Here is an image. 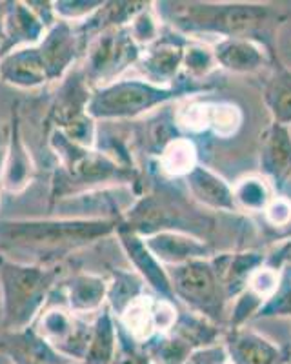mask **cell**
<instances>
[{
  "label": "cell",
  "mask_w": 291,
  "mask_h": 364,
  "mask_svg": "<svg viewBox=\"0 0 291 364\" xmlns=\"http://www.w3.org/2000/svg\"><path fill=\"white\" fill-rule=\"evenodd\" d=\"M164 28L192 41L204 35L222 38H246L266 48L277 57L275 42L286 24L287 13L268 2H200V0H160L151 2Z\"/></svg>",
  "instance_id": "cell-1"
},
{
  "label": "cell",
  "mask_w": 291,
  "mask_h": 364,
  "mask_svg": "<svg viewBox=\"0 0 291 364\" xmlns=\"http://www.w3.org/2000/svg\"><path fill=\"white\" fill-rule=\"evenodd\" d=\"M121 219H0V255L26 264H62L73 253L115 235Z\"/></svg>",
  "instance_id": "cell-2"
},
{
  "label": "cell",
  "mask_w": 291,
  "mask_h": 364,
  "mask_svg": "<svg viewBox=\"0 0 291 364\" xmlns=\"http://www.w3.org/2000/svg\"><path fill=\"white\" fill-rule=\"evenodd\" d=\"M48 146L57 159L51 178L50 206L108 188L128 186L144 193V173L138 166H126L97 148L67 141L57 129L48 132Z\"/></svg>",
  "instance_id": "cell-3"
},
{
  "label": "cell",
  "mask_w": 291,
  "mask_h": 364,
  "mask_svg": "<svg viewBox=\"0 0 291 364\" xmlns=\"http://www.w3.org/2000/svg\"><path fill=\"white\" fill-rule=\"evenodd\" d=\"M215 90V84L193 82L180 73L177 82L170 87L157 86L146 79H119L115 82L93 90L89 100V115L97 122H122L133 120L166 108L173 102L195 97L200 93H208Z\"/></svg>",
  "instance_id": "cell-4"
},
{
  "label": "cell",
  "mask_w": 291,
  "mask_h": 364,
  "mask_svg": "<svg viewBox=\"0 0 291 364\" xmlns=\"http://www.w3.org/2000/svg\"><path fill=\"white\" fill-rule=\"evenodd\" d=\"M62 279V264H26L0 255L2 331H21L31 326Z\"/></svg>",
  "instance_id": "cell-5"
},
{
  "label": "cell",
  "mask_w": 291,
  "mask_h": 364,
  "mask_svg": "<svg viewBox=\"0 0 291 364\" xmlns=\"http://www.w3.org/2000/svg\"><path fill=\"white\" fill-rule=\"evenodd\" d=\"M212 223L208 217L190 213V206L166 184L142 193L121 219V226L141 237L158 232H184L195 235V228Z\"/></svg>",
  "instance_id": "cell-6"
},
{
  "label": "cell",
  "mask_w": 291,
  "mask_h": 364,
  "mask_svg": "<svg viewBox=\"0 0 291 364\" xmlns=\"http://www.w3.org/2000/svg\"><path fill=\"white\" fill-rule=\"evenodd\" d=\"M93 87L79 66L60 82L46 115V132L57 129L67 141L84 148H97L99 122L89 115Z\"/></svg>",
  "instance_id": "cell-7"
},
{
  "label": "cell",
  "mask_w": 291,
  "mask_h": 364,
  "mask_svg": "<svg viewBox=\"0 0 291 364\" xmlns=\"http://www.w3.org/2000/svg\"><path fill=\"white\" fill-rule=\"evenodd\" d=\"M168 273L177 302H182L186 310L202 315L219 326L224 324L229 301L213 257L173 266L168 268Z\"/></svg>",
  "instance_id": "cell-8"
},
{
  "label": "cell",
  "mask_w": 291,
  "mask_h": 364,
  "mask_svg": "<svg viewBox=\"0 0 291 364\" xmlns=\"http://www.w3.org/2000/svg\"><path fill=\"white\" fill-rule=\"evenodd\" d=\"M142 48L133 41L128 26L106 29L87 42L82 53V70L87 84L93 90L115 82L137 66Z\"/></svg>",
  "instance_id": "cell-9"
},
{
  "label": "cell",
  "mask_w": 291,
  "mask_h": 364,
  "mask_svg": "<svg viewBox=\"0 0 291 364\" xmlns=\"http://www.w3.org/2000/svg\"><path fill=\"white\" fill-rule=\"evenodd\" d=\"M31 326L60 355L79 364L84 363L92 339L93 321L73 314L66 304H48Z\"/></svg>",
  "instance_id": "cell-10"
},
{
  "label": "cell",
  "mask_w": 291,
  "mask_h": 364,
  "mask_svg": "<svg viewBox=\"0 0 291 364\" xmlns=\"http://www.w3.org/2000/svg\"><path fill=\"white\" fill-rule=\"evenodd\" d=\"M37 177V164L33 155L26 144L22 132L21 104H13L11 120H9L8 141H6V157L0 171V191L2 193H22L31 186Z\"/></svg>",
  "instance_id": "cell-11"
},
{
  "label": "cell",
  "mask_w": 291,
  "mask_h": 364,
  "mask_svg": "<svg viewBox=\"0 0 291 364\" xmlns=\"http://www.w3.org/2000/svg\"><path fill=\"white\" fill-rule=\"evenodd\" d=\"M190 38L163 26V35L155 44L144 48L137 68L148 82L170 87L182 73L184 48Z\"/></svg>",
  "instance_id": "cell-12"
},
{
  "label": "cell",
  "mask_w": 291,
  "mask_h": 364,
  "mask_svg": "<svg viewBox=\"0 0 291 364\" xmlns=\"http://www.w3.org/2000/svg\"><path fill=\"white\" fill-rule=\"evenodd\" d=\"M50 82H62L77 68L84 46L75 31V24L58 21L37 44Z\"/></svg>",
  "instance_id": "cell-13"
},
{
  "label": "cell",
  "mask_w": 291,
  "mask_h": 364,
  "mask_svg": "<svg viewBox=\"0 0 291 364\" xmlns=\"http://www.w3.org/2000/svg\"><path fill=\"white\" fill-rule=\"evenodd\" d=\"M115 237L119 240V245H121L122 252L128 257V261L131 262L135 272L144 279L146 286L150 288L151 294H155L157 297L177 302V299L173 295V288H171L168 268L160 264L157 261V257L148 250L144 239L141 235H137L135 232H131V230H128V228L121 226V224L116 228Z\"/></svg>",
  "instance_id": "cell-14"
},
{
  "label": "cell",
  "mask_w": 291,
  "mask_h": 364,
  "mask_svg": "<svg viewBox=\"0 0 291 364\" xmlns=\"http://www.w3.org/2000/svg\"><path fill=\"white\" fill-rule=\"evenodd\" d=\"M258 168L273 190L286 188L291 178V129L287 126L271 122L262 132Z\"/></svg>",
  "instance_id": "cell-15"
},
{
  "label": "cell",
  "mask_w": 291,
  "mask_h": 364,
  "mask_svg": "<svg viewBox=\"0 0 291 364\" xmlns=\"http://www.w3.org/2000/svg\"><path fill=\"white\" fill-rule=\"evenodd\" d=\"M222 344L231 364H290L291 360L273 341L248 326L226 330Z\"/></svg>",
  "instance_id": "cell-16"
},
{
  "label": "cell",
  "mask_w": 291,
  "mask_h": 364,
  "mask_svg": "<svg viewBox=\"0 0 291 364\" xmlns=\"http://www.w3.org/2000/svg\"><path fill=\"white\" fill-rule=\"evenodd\" d=\"M157 261L166 268L186 264L197 259H209L215 250L202 237L184 232H158L155 235L142 237Z\"/></svg>",
  "instance_id": "cell-17"
},
{
  "label": "cell",
  "mask_w": 291,
  "mask_h": 364,
  "mask_svg": "<svg viewBox=\"0 0 291 364\" xmlns=\"http://www.w3.org/2000/svg\"><path fill=\"white\" fill-rule=\"evenodd\" d=\"M182 181L187 195L199 206L209 211H228V213L238 211L231 184L202 162H199Z\"/></svg>",
  "instance_id": "cell-18"
},
{
  "label": "cell",
  "mask_w": 291,
  "mask_h": 364,
  "mask_svg": "<svg viewBox=\"0 0 291 364\" xmlns=\"http://www.w3.org/2000/svg\"><path fill=\"white\" fill-rule=\"evenodd\" d=\"M57 288L64 295V304L82 317L97 315L108 302V277L99 273L77 272L64 277Z\"/></svg>",
  "instance_id": "cell-19"
},
{
  "label": "cell",
  "mask_w": 291,
  "mask_h": 364,
  "mask_svg": "<svg viewBox=\"0 0 291 364\" xmlns=\"http://www.w3.org/2000/svg\"><path fill=\"white\" fill-rule=\"evenodd\" d=\"M0 353L8 355L13 364H79L60 355L38 336L33 326L21 331H2Z\"/></svg>",
  "instance_id": "cell-20"
},
{
  "label": "cell",
  "mask_w": 291,
  "mask_h": 364,
  "mask_svg": "<svg viewBox=\"0 0 291 364\" xmlns=\"http://www.w3.org/2000/svg\"><path fill=\"white\" fill-rule=\"evenodd\" d=\"M46 31L48 29L26 2L21 0L6 2V9L2 13V33H4L2 58L11 51L37 46L44 38Z\"/></svg>",
  "instance_id": "cell-21"
},
{
  "label": "cell",
  "mask_w": 291,
  "mask_h": 364,
  "mask_svg": "<svg viewBox=\"0 0 291 364\" xmlns=\"http://www.w3.org/2000/svg\"><path fill=\"white\" fill-rule=\"evenodd\" d=\"M213 48L216 66L235 75H250L260 71L264 66H271L275 60L266 48L246 38H222Z\"/></svg>",
  "instance_id": "cell-22"
},
{
  "label": "cell",
  "mask_w": 291,
  "mask_h": 364,
  "mask_svg": "<svg viewBox=\"0 0 291 364\" xmlns=\"http://www.w3.org/2000/svg\"><path fill=\"white\" fill-rule=\"evenodd\" d=\"M0 80L18 90H37L50 82L37 46L11 51L0 60Z\"/></svg>",
  "instance_id": "cell-23"
},
{
  "label": "cell",
  "mask_w": 291,
  "mask_h": 364,
  "mask_svg": "<svg viewBox=\"0 0 291 364\" xmlns=\"http://www.w3.org/2000/svg\"><path fill=\"white\" fill-rule=\"evenodd\" d=\"M213 261L221 273L226 297L228 301H233L242 291L248 290L251 275L266 262V255L255 250H244V252L215 253Z\"/></svg>",
  "instance_id": "cell-24"
},
{
  "label": "cell",
  "mask_w": 291,
  "mask_h": 364,
  "mask_svg": "<svg viewBox=\"0 0 291 364\" xmlns=\"http://www.w3.org/2000/svg\"><path fill=\"white\" fill-rule=\"evenodd\" d=\"M148 6H150V2H122V0L102 2V6L93 15L75 24V31L82 46L86 48L87 42L106 29L124 28V26L131 24V21Z\"/></svg>",
  "instance_id": "cell-25"
},
{
  "label": "cell",
  "mask_w": 291,
  "mask_h": 364,
  "mask_svg": "<svg viewBox=\"0 0 291 364\" xmlns=\"http://www.w3.org/2000/svg\"><path fill=\"white\" fill-rule=\"evenodd\" d=\"M155 302H157V295L148 291L115 317L116 324L121 326L126 336L131 337L141 346L158 336L157 321H155Z\"/></svg>",
  "instance_id": "cell-26"
},
{
  "label": "cell",
  "mask_w": 291,
  "mask_h": 364,
  "mask_svg": "<svg viewBox=\"0 0 291 364\" xmlns=\"http://www.w3.org/2000/svg\"><path fill=\"white\" fill-rule=\"evenodd\" d=\"M262 100L270 112L271 122L291 126V70L280 60L271 64V73L262 87Z\"/></svg>",
  "instance_id": "cell-27"
},
{
  "label": "cell",
  "mask_w": 291,
  "mask_h": 364,
  "mask_svg": "<svg viewBox=\"0 0 291 364\" xmlns=\"http://www.w3.org/2000/svg\"><path fill=\"white\" fill-rule=\"evenodd\" d=\"M119 348V324L115 315L104 306L93 317V331L82 364H111Z\"/></svg>",
  "instance_id": "cell-28"
},
{
  "label": "cell",
  "mask_w": 291,
  "mask_h": 364,
  "mask_svg": "<svg viewBox=\"0 0 291 364\" xmlns=\"http://www.w3.org/2000/svg\"><path fill=\"white\" fill-rule=\"evenodd\" d=\"M199 149L190 136H177L168 142L163 151L155 157L160 175L168 178H180L182 181L190 171L199 164Z\"/></svg>",
  "instance_id": "cell-29"
},
{
  "label": "cell",
  "mask_w": 291,
  "mask_h": 364,
  "mask_svg": "<svg viewBox=\"0 0 291 364\" xmlns=\"http://www.w3.org/2000/svg\"><path fill=\"white\" fill-rule=\"evenodd\" d=\"M148 294V286L144 279L135 269L113 268L108 277V302L106 306L111 314L121 315L126 308L138 297Z\"/></svg>",
  "instance_id": "cell-30"
},
{
  "label": "cell",
  "mask_w": 291,
  "mask_h": 364,
  "mask_svg": "<svg viewBox=\"0 0 291 364\" xmlns=\"http://www.w3.org/2000/svg\"><path fill=\"white\" fill-rule=\"evenodd\" d=\"M204 132H212L219 139H231L238 133L244 122V113L241 106L226 100L212 102L202 100Z\"/></svg>",
  "instance_id": "cell-31"
},
{
  "label": "cell",
  "mask_w": 291,
  "mask_h": 364,
  "mask_svg": "<svg viewBox=\"0 0 291 364\" xmlns=\"http://www.w3.org/2000/svg\"><path fill=\"white\" fill-rule=\"evenodd\" d=\"M233 197L238 211L262 213L275 193L273 186L262 175H246L233 184Z\"/></svg>",
  "instance_id": "cell-32"
},
{
  "label": "cell",
  "mask_w": 291,
  "mask_h": 364,
  "mask_svg": "<svg viewBox=\"0 0 291 364\" xmlns=\"http://www.w3.org/2000/svg\"><path fill=\"white\" fill-rule=\"evenodd\" d=\"M142 348L146 355L150 357L151 364H184V360L195 352L192 344L173 331L157 336Z\"/></svg>",
  "instance_id": "cell-33"
},
{
  "label": "cell",
  "mask_w": 291,
  "mask_h": 364,
  "mask_svg": "<svg viewBox=\"0 0 291 364\" xmlns=\"http://www.w3.org/2000/svg\"><path fill=\"white\" fill-rule=\"evenodd\" d=\"M219 70L213 48L204 41H187L184 48L182 75L193 82H208V77Z\"/></svg>",
  "instance_id": "cell-34"
},
{
  "label": "cell",
  "mask_w": 291,
  "mask_h": 364,
  "mask_svg": "<svg viewBox=\"0 0 291 364\" xmlns=\"http://www.w3.org/2000/svg\"><path fill=\"white\" fill-rule=\"evenodd\" d=\"M277 317H291V264L287 262L280 272V281L277 290L271 297L264 301L258 314L255 315V321L258 318H277Z\"/></svg>",
  "instance_id": "cell-35"
},
{
  "label": "cell",
  "mask_w": 291,
  "mask_h": 364,
  "mask_svg": "<svg viewBox=\"0 0 291 364\" xmlns=\"http://www.w3.org/2000/svg\"><path fill=\"white\" fill-rule=\"evenodd\" d=\"M128 28L131 31L133 41L141 46L142 50L148 48V46L155 44L160 38V35H163V24H160V21L155 15L151 2L148 8L138 13Z\"/></svg>",
  "instance_id": "cell-36"
},
{
  "label": "cell",
  "mask_w": 291,
  "mask_h": 364,
  "mask_svg": "<svg viewBox=\"0 0 291 364\" xmlns=\"http://www.w3.org/2000/svg\"><path fill=\"white\" fill-rule=\"evenodd\" d=\"M231 314L228 317V328L226 330H237V328H244L250 321H255V315L258 314L260 306L264 304V299L258 297L251 290L242 291L238 297L233 299Z\"/></svg>",
  "instance_id": "cell-37"
},
{
  "label": "cell",
  "mask_w": 291,
  "mask_h": 364,
  "mask_svg": "<svg viewBox=\"0 0 291 364\" xmlns=\"http://www.w3.org/2000/svg\"><path fill=\"white\" fill-rule=\"evenodd\" d=\"M102 6V0H55L53 9L58 21L79 24Z\"/></svg>",
  "instance_id": "cell-38"
},
{
  "label": "cell",
  "mask_w": 291,
  "mask_h": 364,
  "mask_svg": "<svg viewBox=\"0 0 291 364\" xmlns=\"http://www.w3.org/2000/svg\"><path fill=\"white\" fill-rule=\"evenodd\" d=\"M280 272H282V269H277L264 262V264L251 275L250 282H248V290H251L253 294H257L258 297L266 301L268 297L273 295V291L277 290V286H279Z\"/></svg>",
  "instance_id": "cell-39"
},
{
  "label": "cell",
  "mask_w": 291,
  "mask_h": 364,
  "mask_svg": "<svg viewBox=\"0 0 291 364\" xmlns=\"http://www.w3.org/2000/svg\"><path fill=\"white\" fill-rule=\"evenodd\" d=\"M268 226L275 230H286L291 226V199L284 195H275L268 208L262 211Z\"/></svg>",
  "instance_id": "cell-40"
},
{
  "label": "cell",
  "mask_w": 291,
  "mask_h": 364,
  "mask_svg": "<svg viewBox=\"0 0 291 364\" xmlns=\"http://www.w3.org/2000/svg\"><path fill=\"white\" fill-rule=\"evenodd\" d=\"M228 360V352H226L224 344L219 343L195 350L184 360V364H226Z\"/></svg>",
  "instance_id": "cell-41"
},
{
  "label": "cell",
  "mask_w": 291,
  "mask_h": 364,
  "mask_svg": "<svg viewBox=\"0 0 291 364\" xmlns=\"http://www.w3.org/2000/svg\"><path fill=\"white\" fill-rule=\"evenodd\" d=\"M26 4L31 8V11L37 15V18L44 24L46 29H50L51 26H55L58 22L57 15H55L53 2H50V0H28Z\"/></svg>",
  "instance_id": "cell-42"
},
{
  "label": "cell",
  "mask_w": 291,
  "mask_h": 364,
  "mask_svg": "<svg viewBox=\"0 0 291 364\" xmlns=\"http://www.w3.org/2000/svg\"><path fill=\"white\" fill-rule=\"evenodd\" d=\"M2 48H4V33H2V15H0V60H2Z\"/></svg>",
  "instance_id": "cell-43"
},
{
  "label": "cell",
  "mask_w": 291,
  "mask_h": 364,
  "mask_svg": "<svg viewBox=\"0 0 291 364\" xmlns=\"http://www.w3.org/2000/svg\"><path fill=\"white\" fill-rule=\"evenodd\" d=\"M6 141H8V133H6L4 128L0 126V146H4Z\"/></svg>",
  "instance_id": "cell-44"
},
{
  "label": "cell",
  "mask_w": 291,
  "mask_h": 364,
  "mask_svg": "<svg viewBox=\"0 0 291 364\" xmlns=\"http://www.w3.org/2000/svg\"><path fill=\"white\" fill-rule=\"evenodd\" d=\"M4 9H6V2H0V15L4 13Z\"/></svg>",
  "instance_id": "cell-45"
},
{
  "label": "cell",
  "mask_w": 291,
  "mask_h": 364,
  "mask_svg": "<svg viewBox=\"0 0 291 364\" xmlns=\"http://www.w3.org/2000/svg\"><path fill=\"white\" fill-rule=\"evenodd\" d=\"M0 203H2V191H0Z\"/></svg>",
  "instance_id": "cell-46"
},
{
  "label": "cell",
  "mask_w": 291,
  "mask_h": 364,
  "mask_svg": "<svg viewBox=\"0 0 291 364\" xmlns=\"http://www.w3.org/2000/svg\"><path fill=\"white\" fill-rule=\"evenodd\" d=\"M226 364H231V363H229V360H228V363H226Z\"/></svg>",
  "instance_id": "cell-47"
},
{
  "label": "cell",
  "mask_w": 291,
  "mask_h": 364,
  "mask_svg": "<svg viewBox=\"0 0 291 364\" xmlns=\"http://www.w3.org/2000/svg\"><path fill=\"white\" fill-rule=\"evenodd\" d=\"M290 364H291V360H290Z\"/></svg>",
  "instance_id": "cell-48"
}]
</instances>
